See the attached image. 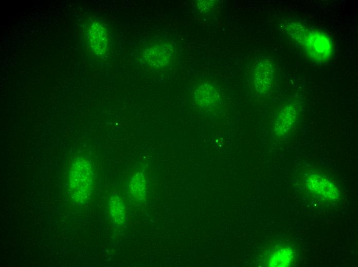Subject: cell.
Listing matches in <instances>:
<instances>
[{
	"mask_svg": "<svg viewBox=\"0 0 358 267\" xmlns=\"http://www.w3.org/2000/svg\"><path fill=\"white\" fill-rule=\"evenodd\" d=\"M94 174L91 163L80 158L76 159L70 168L69 191L73 200L84 203L90 198L93 188Z\"/></svg>",
	"mask_w": 358,
	"mask_h": 267,
	"instance_id": "obj_2",
	"label": "cell"
},
{
	"mask_svg": "<svg viewBox=\"0 0 358 267\" xmlns=\"http://www.w3.org/2000/svg\"><path fill=\"white\" fill-rule=\"evenodd\" d=\"M111 216L117 224H122L125 221L126 209L122 200L118 196L111 197L110 201Z\"/></svg>",
	"mask_w": 358,
	"mask_h": 267,
	"instance_id": "obj_10",
	"label": "cell"
},
{
	"mask_svg": "<svg viewBox=\"0 0 358 267\" xmlns=\"http://www.w3.org/2000/svg\"><path fill=\"white\" fill-rule=\"evenodd\" d=\"M273 73V66L269 60L264 59L258 62L254 72V83L258 92L264 93L270 89Z\"/></svg>",
	"mask_w": 358,
	"mask_h": 267,
	"instance_id": "obj_3",
	"label": "cell"
},
{
	"mask_svg": "<svg viewBox=\"0 0 358 267\" xmlns=\"http://www.w3.org/2000/svg\"><path fill=\"white\" fill-rule=\"evenodd\" d=\"M309 189L315 194L330 199L338 198V192L335 186L327 179L317 175H312L307 179Z\"/></svg>",
	"mask_w": 358,
	"mask_h": 267,
	"instance_id": "obj_5",
	"label": "cell"
},
{
	"mask_svg": "<svg viewBox=\"0 0 358 267\" xmlns=\"http://www.w3.org/2000/svg\"><path fill=\"white\" fill-rule=\"evenodd\" d=\"M172 48L167 45H158L145 51L144 57L151 66L160 67L166 66L172 56Z\"/></svg>",
	"mask_w": 358,
	"mask_h": 267,
	"instance_id": "obj_7",
	"label": "cell"
},
{
	"mask_svg": "<svg viewBox=\"0 0 358 267\" xmlns=\"http://www.w3.org/2000/svg\"><path fill=\"white\" fill-rule=\"evenodd\" d=\"M146 188V181L141 173H137L132 178L130 183V190L134 198L141 199L144 198Z\"/></svg>",
	"mask_w": 358,
	"mask_h": 267,
	"instance_id": "obj_11",
	"label": "cell"
},
{
	"mask_svg": "<svg viewBox=\"0 0 358 267\" xmlns=\"http://www.w3.org/2000/svg\"><path fill=\"white\" fill-rule=\"evenodd\" d=\"M294 254L291 248L283 246L277 249L271 255L270 266H288L293 262Z\"/></svg>",
	"mask_w": 358,
	"mask_h": 267,
	"instance_id": "obj_9",
	"label": "cell"
},
{
	"mask_svg": "<svg viewBox=\"0 0 358 267\" xmlns=\"http://www.w3.org/2000/svg\"><path fill=\"white\" fill-rule=\"evenodd\" d=\"M297 117L295 107L292 105L284 106L276 119L274 131L278 136L285 135L294 125Z\"/></svg>",
	"mask_w": 358,
	"mask_h": 267,
	"instance_id": "obj_6",
	"label": "cell"
},
{
	"mask_svg": "<svg viewBox=\"0 0 358 267\" xmlns=\"http://www.w3.org/2000/svg\"><path fill=\"white\" fill-rule=\"evenodd\" d=\"M195 93L196 102L203 107L213 106L218 104L219 100L218 91L209 84L200 85Z\"/></svg>",
	"mask_w": 358,
	"mask_h": 267,
	"instance_id": "obj_8",
	"label": "cell"
},
{
	"mask_svg": "<svg viewBox=\"0 0 358 267\" xmlns=\"http://www.w3.org/2000/svg\"><path fill=\"white\" fill-rule=\"evenodd\" d=\"M290 35L303 47L307 54L314 61L324 62L330 56L331 42L323 33L309 30L301 25L292 24L288 27Z\"/></svg>",
	"mask_w": 358,
	"mask_h": 267,
	"instance_id": "obj_1",
	"label": "cell"
},
{
	"mask_svg": "<svg viewBox=\"0 0 358 267\" xmlns=\"http://www.w3.org/2000/svg\"><path fill=\"white\" fill-rule=\"evenodd\" d=\"M88 40L92 50L97 55L104 54L108 49L109 39L106 29L100 23H92L88 31Z\"/></svg>",
	"mask_w": 358,
	"mask_h": 267,
	"instance_id": "obj_4",
	"label": "cell"
}]
</instances>
